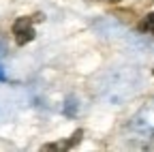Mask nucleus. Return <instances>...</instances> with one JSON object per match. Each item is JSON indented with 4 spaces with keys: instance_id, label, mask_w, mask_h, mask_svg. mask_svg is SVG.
Returning <instances> with one entry per match:
<instances>
[{
    "instance_id": "6",
    "label": "nucleus",
    "mask_w": 154,
    "mask_h": 152,
    "mask_svg": "<svg viewBox=\"0 0 154 152\" xmlns=\"http://www.w3.org/2000/svg\"><path fill=\"white\" fill-rule=\"evenodd\" d=\"M105 2H120V0H105Z\"/></svg>"
},
{
    "instance_id": "2",
    "label": "nucleus",
    "mask_w": 154,
    "mask_h": 152,
    "mask_svg": "<svg viewBox=\"0 0 154 152\" xmlns=\"http://www.w3.org/2000/svg\"><path fill=\"white\" fill-rule=\"evenodd\" d=\"M82 137H84V131H82V129H79V131H75L73 135H71V139H69V141H64V150H66V148H73V146L79 141Z\"/></svg>"
},
{
    "instance_id": "5",
    "label": "nucleus",
    "mask_w": 154,
    "mask_h": 152,
    "mask_svg": "<svg viewBox=\"0 0 154 152\" xmlns=\"http://www.w3.org/2000/svg\"><path fill=\"white\" fill-rule=\"evenodd\" d=\"M5 79V69H2V64H0V82Z\"/></svg>"
},
{
    "instance_id": "3",
    "label": "nucleus",
    "mask_w": 154,
    "mask_h": 152,
    "mask_svg": "<svg viewBox=\"0 0 154 152\" xmlns=\"http://www.w3.org/2000/svg\"><path fill=\"white\" fill-rule=\"evenodd\" d=\"M139 28H141V30H148L150 34H154V13H150V15L146 17V22H143Z\"/></svg>"
},
{
    "instance_id": "4",
    "label": "nucleus",
    "mask_w": 154,
    "mask_h": 152,
    "mask_svg": "<svg viewBox=\"0 0 154 152\" xmlns=\"http://www.w3.org/2000/svg\"><path fill=\"white\" fill-rule=\"evenodd\" d=\"M75 107H77L75 99H69V105H66V113H69V116H73V113H75Z\"/></svg>"
},
{
    "instance_id": "1",
    "label": "nucleus",
    "mask_w": 154,
    "mask_h": 152,
    "mask_svg": "<svg viewBox=\"0 0 154 152\" xmlns=\"http://www.w3.org/2000/svg\"><path fill=\"white\" fill-rule=\"evenodd\" d=\"M13 34H15V43L17 45H26L34 39V28L30 17H17L13 24Z\"/></svg>"
}]
</instances>
